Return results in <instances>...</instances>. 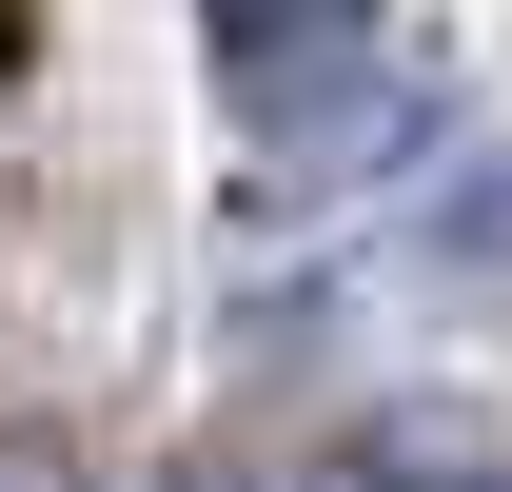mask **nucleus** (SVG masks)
Here are the masks:
<instances>
[{"label": "nucleus", "mask_w": 512, "mask_h": 492, "mask_svg": "<svg viewBox=\"0 0 512 492\" xmlns=\"http://www.w3.org/2000/svg\"><path fill=\"white\" fill-rule=\"evenodd\" d=\"M375 492H512V473H473V453H414V473H375Z\"/></svg>", "instance_id": "nucleus-2"}, {"label": "nucleus", "mask_w": 512, "mask_h": 492, "mask_svg": "<svg viewBox=\"0 0 512 492\" xmlns=\"http://www.w3.org/2000/svg\"><path fill=\"white\" fill-rule=\"evenodd\" d=\"M0 492H60V453H40V433H0Z\"/></svg>", "instance_id": "nucleus-3"}, {"label": "nucleus", "mask_w": 512, "mask_h": 492, "mask_svg": "<svg viewBox=\"0 0 512 492\" xmlns=\"http://www.w3.org/2000/svg\"><path fill=\"white\" fill-rule=\"evenodd\" d=\"M197 20H217V79L256 138H335V99L375 79V0H197Z\"/></svg>", "instance_id": "nucleus-1"}]
</instances>
